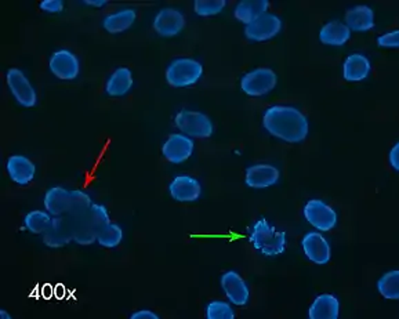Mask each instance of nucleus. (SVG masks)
I'll use <instances>...</instances> for the list:
<instances>
[{
	"label": "nucleus",
	"instance_id": "nucleus-36",
	"mask_svg": "<svg viewBox=\"0 0 399 319\" xmlns=\"http://www.w3.org/2000/svg\"><path fill=\"white\" fill-rule=\"evenodd\" d=\"M398 151L399 144H395L394 145V148L391 149V152H390V163H391V166L394 168L395 172H398L399 170Z\"/></svg>",
	"mask_w": 399,
	"mask_h": 319
},
{
	"label": "nucleus",
	"instance_id": "nucleus-2",
	"mask_svg": "<svg viewBox=\"0 0 399 319\" xmlns=\"http://www.w3.org/2000/svg\"><path fill=\"white\" fill-rule=\"evenodd\" d=\"M250 242L264 256H278L285 252V232L275 230L267 220L257 221L250 233Z\"/></svg>",
	"mask_w": 399,
	"mask_h": 319
},
{
	"label": "nucleus",
	"instance_id": "nucleus-32",
	"mask_svg": "<svg viewBox=\"0 0 399 319\" xmlns=\"http://www.w3.org/2000/svg\"><path fill=\"white\" fill-rule=\"evenodd\" d=\"M195 13L200 17H212L223 11L227 1L226 0H197Z\"/></svg>",
	"mask_w": 399,
	"mask_h": 319
},
{
	"label": "nucleus",
	"instance_id": "nucleus-7",
	"mask_svg": "<svg viewBox=\"0 0 399 319\" xmlns=\"http://www.w3.org/2000/svg\"><path fill=\"white\" fill-rule=\"evenodd\" d=\"M304 216L307 221L320 231H330L337 223L336 211L322 201H310L304 207Z\"/></svg>",
	"mask_w": 399,
	"mask_h": 319
},
{
	"label": "nucleus",
	"instance_id": "nucleus-31",
	"mask_svg": "<svg viewBox=\"0 0 399 319\" xmlns=\"http://www.w3.org/2000/svg\"><path fill=\"white\" fill-rule=\"evenodd\" d=\"M87 219H88V221L91 223V226L97 230V232L100 231L101 228H104L107 224L111 223L107 209H105L104 206L96 204V203H93L91 207L88 209V211H87Z\"/></svg>",
	"mask_w": 399,
	"mask_h": 319
},
{
	"label": "nucleus",
	"instance_id": "nucleus-15",
	"mask_svg": "<svg viewBox=\"0 0 399 319\" xmlns=\"http://www.w3.org/2000/svg\"><path fill=\"white\" fill-rule=\"evenodd\" d=\"M303 249L315 264H326L330 260V246L319 232H308L303 238Z\"/></svg>",
	"mask_w": 399,
	"mask_h": 319
},
{
	"label": "nucleus",
	"instance_id": "nucleus-3",
	"mask_svg": "<svg viewBox=\"0 0 399 319\" xmlns=\"http://www.w3.org/2000/svg\"><path fill=\"white\" fill-rule=\"evenodd\" d=\"M203 74L200 62L192 58L174 59L166 71L168 83L173 87H188L195 85Z\"/></svg>",
	"mask_w": 399,
	"mask_h": 319
},
{
	"label": "nucleus",
	"instance_id": "nucleus-9",
	"mask_svg": "<svg viewBox=\"0 0 399 319\" xmlns=\"http://www.w3.org/2000/svg\"><path fill=\"white\" fill-rule=\"evenodd\" d=\"M281 28H282V21L279 20V17H277L275 14L265 13L260 16L253 23L246 25L245 35L250 40L264 42L278 35Z\"/></svg>",
	"mask_w": 399,
	"mask_h": 319
},
{
	"label": "nucleus",
	"instance_id": "nucleus-27",
	"mask_svg": "<svg viewBox=\"0 0 399 319\" xmlns=\"http://www.w3.org/2000/svg\"><path fill=\"white\" fill-rule=\"evenodd\" d=\"M75 230H74V240L79 245H91L97 240V230L91 226L87 219V213L83 217L74 220Z\"/></svg>",
	"mask_w": 399,
	"mask_h": 319
},
{
	"label": "nucleus",
	"instance_id": "nucleus-20",
	"mask_svg": "<svg viewBox=\"0 0 399 319\" xmlns=\"http://www.w3.org/2000/svg\"><path fill=\"white\" fill-rule=\"evenodd\" d=\"M270 7L268 0H242L236 4L235 8V17L241 23L249 25L253 23L260 16L265 14Z\"/></svg>",
	"mask_w": 399,
	"mask_h": 319
},
{
	"label": "nucleus",
	"instance_id": "nucleus-39",
	"mask_svg": "<svg viewBox=\"0 0 399 319\" xmlns=\"http://www.w3.org/2000/svg\"><path fill=\"white\" fill-rule=\"evenodd\" d=\"M0 317H1V318H10L6 311H0Z\"/></svg>",
	"mask_w": 399,
	"mask_h": 319
},
{
	"label": "nucleus",
	"instance_id": "nucleus-18",
	"mask_svg": "<svg viewBox=\"0 0 399 319\" xmlns=\"http://www.w3.org/2000/svg\"><path fill=\"white\" fill-rule=\"evenodd\" d=\"M371 72V62L362 54H351L344 61L342 76L348 82H359L368 78Z\"/></svg>",
	"mask_w": 399,
	"mask_h": 319
},
{
	"label": "nucleus",
	"instance_id": "nucleus-22",
	"mask_svg": "<svg viewBox=\"0 0 399 319\" xmlns=\"http://www.w3.org/2000/svg\"><path fill=\"white\" fill-rule=\"evenodd\" d=\"M351 30L340 21H332L320 29L319 39L323 45L329 46H342L348 42Z\"/></svg>",
	"mask_w": 399,
	"mask_h": 319
},
{
	"label": "nucleus",
	"instance_id": "nucleus-11",
	"mask_svg": "<svg viewBox=\"0 0 399 319\" xmlns=\"http://www.w3.org/2000/svg\"><path fill=\"white\" fill-rule=\"evenodd\" d=\"M194 152V141L183 134H170L162 146L163 156L171 163H183Z\"/></svg>",
	"mask_w": 399,
	"mask_h": 319
},
{
	"label": "nucleus",
	"instance_id": "nucleus-12",
	"mask_svg": "<svg viewBox=\"0 0 399 319\" xmlns=\"http://www.w3.org/2000/svg\"><path fill=\"white\" fill-rule=\"evenodd\" d=\"M185 25V20L178 10L163 8L158 13L154 21V29L163 37H171L178 35Z\"/></svg>",
	"mask_w": 399,
	"mask_h": 319
},
{
	"label": "nucleus",
	"instance_id": "nucleus-21",
	"mask_svg": "<svg viewBox=\"0 0 399 319\" xmlns=\"http://www.w3.org/2000/svg\"><path fill=\"white\" fill-rule=\"evenodd\" d=\"M339 300L332 294L318 296L310 308L311 319H337L339 317Z\"/></svg>",
	"mask_w": 399,
	"mask_h": 319
},
{
	"label": "nucleus",
	"instance_id": "nucleus-5",
	"mask_svg": "<svg viewBox=\"0 0 399 319\" xmlns=\"http://www.w3.org/2000/svg\"><path fill=\"white\" fill-rule=\"evenodd\" d=\"M277 86V74L270 68H257L246 74L242 81V90L252 97H260L270 93Z\"/></svg>",
	"mask_w": 399,
	"mask_h": 319
},
{
	"label": "nucleus",
	"instance_id": "nucleus-30",
	"mask_svg": "<svg viewBox=\"0 0 399 319\" xmlns=\"http://www.w3.org/2000/svg\"><path fill=\"white\" fill-rule=\"evenodd\" d=\"M123 238V231L117 224H107L104 228H101L100 231L97 232V242L108 249L116 248Z\"/></svg>",
	"mask_w": 399,
	"mask_h": 319
},
{
	"label": "nucleus",
	"instance_id": "nucleus-35",
	"mask_svg": "<svg viewBox=\"0 0 399 319\" xmlns=\"http://www.w3.org/2000/svg\"><path fill=\"white\" fill-rule=\"evenodd\" d=\"M40 8L49 13H59L64 8V3L61 0H43L40 3Z\"/></svg>",
	"mask_w": 399,
	"mask_h": 319
},
{
	"label": "nucleus",
	"instance_id": "nucleus-16",
	"mask_svg": "<svg viewBox=\"0 0 399 319\" xmlns=\"http://www.w3.org/2000/svg\"><path fill=\"white\" fill-rule=\"evenodd\" d=\"M279 172L272 165H255L246 170V185L252 188H267L277 184Z\"/></svg>",
	"mask_w": 399,
	"mask_h": 319
},
{
	"label": "nucleus",
	"instance_id": "nucleus-14",
	"mask_svg": "<svg viewBox=\"0 0 399 319\" xmlns=\"http://www.w3.org/2000/svg\"><path fill=\"white\" fill-rule=\"evenodd\" d=\"M170 195L178 202H194L200 197V181L190 175H178L171 181Z\"/></svg>",
	"mask_w": 399,
	"mask_h": 319
},
{
	"label": "nucleus",
	"instance_id": "nucleus-13",
	"mask_svg": "<svg viewBox=\"0 0 399 319\" xmlns=\"http://www.w3.org/2000/svg\"><path fill=\"white\" fill-rule=\"evenodd\" d=\"M221 288L229 301L235 306H246L249 301V289L243 278L235 271H229L221 277Z\"/></svg>",
	"mask_w": 399,
	"mask_h": 319
},
{
	"label": "nucleus",
	"instance_id": "nucleus-26",
	"mask_svg": "<svg viewBox=\"0 0 399 319\" xmlns=\"http://www.w3.org/2000/svg\"><path fill=\"white\" fill-rule=\"evenodd\" d=\"M91 199L83 191H69V202L66 209V216L74 220L83 217L91 207Z\"/></svg>",
	"mask_w": 399,
	"mask_h": 319
},
{
	"label": "nucleus",
	"instance_id": "nucleus-17",
	"mask_svg": "<svg viewBox=\"0 0 399 319\" xmlns=\"http://www.w3.org/2000/svg\"><path fill=\"white\" fill-rule=\"evenodd\" d=\"M7 172L14 182H17L18 185H27L35 177L36 166L28 158L14 155L7 162Z\"/></svg>",
	"mask_w": 399,
	"mask_h": 319
},
{
	"label": "nucleus",
	"instance_id": "nucleus-28",
	"mask_svg": "<svg viewBox=\"0 0 399 319\" xmlns=\"http://www.w3.org/2000/svg\"><path fill=\"white\" fill-rule=\"evenodd\" d=\"M399 271L394 269L384 274L378 282L377 289L381 293L383 297L388 300H398L399 298Z\"/></svg>",
	"mask_w": 399,
	"mask_h": 319
},
{
	"label": "nucleus",
	"instance_id": "nucleus-1",
	"mask_svg": "<svg viewBox=\"0 0 399 319\" xmlns=\"http://www.w3.org/2000/svg\"><path fill=\"white\" fill-rule=\"evenodd\" d=\"M264 127L272 136L287 141L300 143L308 134V120L297 108L274 105L268 108L262 119Z\"/></svg>",
	"mask_w": 399,
	"mask_h": 319
},
{
	"label": "nucleus",
	"instance_id": "nucleus-24",
	"mask_svg": "<svg viewBox=\"0 0 399 319\" xmlns=\"http://www.w3.org/2000/svg\"><path fill=\"white\" fill-rule=\"evenodd\" d=\"M68 202H69V191H66L61 187L50 188L46 192V197H45L46 210L56 217L66 214Z\"/></svg>",
	"mask_w": 399,
	"mask_h": 319
},
{
	"label": "nucleus",
	"instance_id": "nucleus-23",
	"mask_svg": "<svg viewBox=\"0 0 399 319\" xmlns=\"http://www.w3.org/2000/svg\"><path fill=\"white\" fill-rule=\"evenodd\" d=\"M133 87V75L129 68H117L108 79L105 90L112 97H122Z\"/></svg>",
	"mask_w": 399,
	"mask_h": 319
},
{
	"label": "nucleus",
	"instance_id": "nucleus-29",
	"mask_svg": "<svg viewBox=\"0 0 399 319\" xmlns=\"http://www.w3.org/2000/svg\"><path fill=\"white\" fill-rule=\"evenodd\" d=\"M52 221L53 219L47 213L35 210L25 216V228L32 233H45L52 226Z\"/></svg>",
	"mask_w": 399,
	"mask_h": 319
},
{
	"label": "nucleus",
	"instance_id": "nucleus-25",
	"mask_svg": "<svg viewBox=\"0 0 399 319\" xmlns=\"http://www.w3.org/2000/svg\"><path fill=\"white\" fill-rule=\"evenodd\" d=\"M134 21H136V11L132 8H126L105 17L104 28L110 33H120L130 28L134 24Z\"/></svg>",
	"mask_w": 399,
	"mask_h": 319
},
{
	"label": "nucleus",
	"instance_id": "nucleus-37",
	"mask_svg": "<svg viewBox=\"0 0 399 319\" xmlns=\"http://www.w3.org/2000/svg\"><path fill=\"white\" fill-rule=\"evenodd\" d=\"M132 319H158L159 317L156 315V314H154L152 311H139V313H134V314H132Z\"/></svg>",
	"mask_w": 399,
	"mask_h": 319
},
{
	"label": "nucleus",
	"instance_id": "nucleus-38",
	"mask_svg": "<svg viewBox=\"0 0 399 319\" xmlns=\"http://www.w3.org/2000/svg\"><path fill=\"white\" fill-rule=\"evenodd\" d=\"M108 1L107 0H86V4L94 6V7H104Z\"/></svg>",
	"mask_w": 399,
	"mask_h": 319
},
{
	"label": "nucleus",
	"instance_id": "nucleus-34",
	"mask_svg": "<svg viewBox=\"0 0 399 319\" xmlns=\"http://www.w3.org/2000/svg\"><path fill=\"white\" fill-rule=\"evenodd\" d=\"M377 45L380 47H398L399 46V30H393L390 33H386L377 39Z\"/></svg>",
	"mask_w": 399,
	"mask_h": 319
},
{
	"label": "nucleus",
	"instance_id": "nucleus-8",
	"mask_svg": "<svg viewBox=\"0 0 399 319\" xmlns=\"http://www.w3.org/2000/svg\"><path fill=\"white\" fill-rule=\"evenodd\" d=\"M7 85L18 104L27 108L36 105L37 98L35 88L29 83L27 76L20 69L11 68L7 72Z\"/></svg>",
	"mask_w": 399,
	"mask_h": 319
},
{
	"label": "nucleus",
	"instance_id": "nucleus-10",
	"mask_svg": "<svg viewBox=\"0 0 399 319\" xmlns=\"http://www.w3.org/2000/svg\"><path fill=\"white\" fill-rule=\"evenodd\" d=\"M50 71L58 79L72 81L79 75L81 65L76 56L68 50L56 52L50 58Z\"/></svg>",
	"mask_w": 399,
	"mask_h": 319
},
{
	"label": "nucleus",
	"instance_id": "nucleus-6",
	"mask_svg": "<svg viewBox=\"0 0 399 319\" xmlns=\"http://www.w3.org/2000/svg\"><path fill=\"white\" fill-rule=\"evenodd\" d=\"M75 221L69 216H58L52 221V226L43 235V242L53 249H59L74 240Z\"/></svg>",
	"mask_w": 399,
	"mask_h": 319
},
{
	"label": "nucleus",
	"instance_id": "nucleus-33",
	"mask_svg": "<svg viewBox=\"0 0 399 319\" xmlns=\"http://www.w3.org/2000/svg\"><path fill=\"white\" fill-rule=\"evenodd\" d=\"M207 319H233L235 313L232 307L224 301H212L206 310Z\"/></svg>",
	"mask_w": 399,
	"mask_h": 319
},
{
	"label": "nucleus",
	"instance_id": "nucleus-19",
	"mask_svg": "<svg viewBox=\"0 0 399 319\" xmlns=\"http://www.w3.org/2000/svg\"><path fill=\"white\" fill-rule=\"evenodd\" d=\"M347 28L355 32H365L374 27V14L368 6H355L345 14Z\"/></svg>",
	"mask_w": 399,
	"mask_h": 319
},
{
	"label": "nucleus",
	"instance_id": "nucleus-4",
	"mask_svg": "<svg viewBox=\"0 0 399 319\" xmlns=\"http://www.w3.org/2000/svg\"><path fill=\"white\" fill-rule=\"evenodd\" d=\"M175 126L190 137L207 139L213 134L212 120L200 112L183 110L175 116Z\"/></svg>",
	"mask_w": 399,
	"mask_h": 319
}]
</instances>
